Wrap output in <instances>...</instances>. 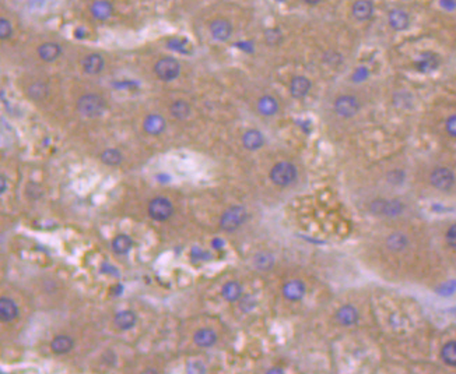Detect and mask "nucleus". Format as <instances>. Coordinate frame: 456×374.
<instances>
[{
    "mask_svg": "<svg viewBox=\"0 0 456 374\" xmlns=\"http://www.w3.org/2000/svg\"><path fill=\"white\" fill-rule=\"evenodd\" d=\"M105 99L98 94H86L79 98L76 108L80 112V115L86 117H97L101 116L105 110Z\"/></svg>",
    "mask_w": 456,
    "mask_h": 374,
    "instance_id": "f257e3e1",
    "label": "nucleus"
},
{
    "mask_svg": "<svg viewBox=\"0 0 456 374\" xmlns=\"http://www.w3.org/2000/svg\"><path fill=\"white\" fill-rule=\"evenodd\" d=\"M246 210L241 205H234L223 214L220 219V226L225 232H234L246 221Z\"/></svg>",
    "mask_w": 456,
    "mask_h": 374,
    "instance_id": "f03ea898",
    "label": "nucleus"
},
{
    "mask_svg": "<svg viewBox=\"0 0 456 374\" xmlns=\"http://www.w3.org/2000/svg\"><path fill=\"white\" fill-rule=\"evenodd\" d=\"M270 179L274 184L286 187L297 179V168L290 162H280L270 170Z\"/></svg>",
    "mask_w": 456,
    "mask_h": 374,
    "instance_id": "7ed1b4c3",
    "label": "nucleus"
},
{
    "mask_svg": "<svg viewBox=\"0 0 456 374\" xmlns=\"http://www.w3.org/2000/svg\"><path fill=\"white\" fill-rule=\"evenodd\" d=\"M154 71L160 80L172 81L178 78V75L181 73V66H179V61L174 57H163L156 63Z\"/></svg>",
    "mask_w": 456,
    "mask_h": 374,
    "instance_id": "20e7f679",
    "label": "nucleus"
},
{
    "mask_svg": "<svg viewBox=\"0 0 456 374\" xmlns=\"http://www.w3.org/2000/svg\"><path fill=\"white\" fill-rule=\"evenodd\" d=\"M172 214H174V207L168 198L157 197L151 200V203L149 204V215L154 221L164 222L170 219Z\"/></svg>",
    "mask_w": 456,
    "mask_h": 374,
    "instance_id": "39448f33",
    "label": "nucleus"
},
{
    "mask_svg": "<svg viewBox=\"0 0 456 374\" xmlns=\"http://www.w3.org/2000/svg\"><path fill=\"white\" fill-rule=\"evenodd\" d=\"M429 180L435 189L446 191L452 189V186L455 184V175L448 168H436L432 170Z\"/></svg>",
    "mask_w": 456,
    "mask_h": 374,
    "instance_id": "423d86ee",
    "label": "nucleus"
},
{
    "mask_svg": "<svg viewBox=\"0 0 456 374\" xmlns=\"http://www.w3.org/2000/svg\"><path fill=\"white\" fill-rule=\"evenodd\" d=\"M360 110L358 99L353 95H341L334 101V112L343 117H351Z\"/></svg>",
    "mask_w": 456,
    "mask_h": 374,
    "instance_id": "0eeeda50",
    "label": "nucleus"
},
{
    "mask_svg": "<svg viewBox=\"0 0 456 374\" xmlns=\"http://www.w3.org/2000/svg\"><path fill=\"white\" fill-rule=\"evenodd\" d=\"M403 204L399 200H375L371 204V211L374 214L396 217L403 211Z\"/></svg>",
    "mask_w": 456,
    "mask_h": 374,
    "instance_id": "6e6552de",
    "label": "nucleus"
},
{
    "mask_svg": "<svg viewBox=\"0 0 456 374\" xmlns=\"http://www.w3.org/2000/svg\"><path fill=\"white\" fill-rule=\"evenodd\" d=\"M210 34L214 39L220 42H224L230 39L232 35V25L231 22L224 18H217L210 22Z\"/></svg>",
    "mask_w": 456,
    "mask_h": 374,
    "instance_id": "1a4fd4ad",
    "label": "nucleus"
},
{
    "mask_svg": "<svg viewBox=\"0 0 456 374\" xmlns=\"http://www.w3.org/2000/svg\"><path fill=\"white\" fill-rule=\"evenodd\" d=\"M388 21L389 25L393 28L395 31H404V29H407L408 25H410V17H408V14L406 13L404 10H400V8L392 10L388 15Z\"/></svg>",
    "mask_w": 456,
    "mask_h": 374,
    "instance_id": "9d476101",
    "label": "nucleus"
},
{
    "mask_svg": "<svg viewBox=\"0 0 456 374\" xmlns=\"http://www.w3.org/2000/svg\"><path fill=\"white\" fill-rule=\"evenodd\" d=\"M19 317V307L9 298L0 299V320L3 323H12Z\"/></svg>",
    "mask_w": 456,
    "mask_h": 374,
    "instance_id": "9b49d317",
    "label": "nucleus"
},
{
    "mask_svg": "<svg viewBox=\"0 0 456 374\" xmlns=\"http://www.w3.org/2000/svg\"><path fill=\"white\" fill-rule=\"evenodd\" d=\"M309 89H311V81L306 77H302V75L294 77L290 82V94L297 99H301V98L308 95Z\"/></svg>",
    "mask_w": 456,
    "mask_h": 374,
    "instance_id": "f8f14e48",
    "label": "nucleus"
},
{
    "mask_svg": "<svg viewBox=\"0 0 456 374\" xmlns=\"http://www.w3.org/2000/svg\"><path fill=\"white\" fill-rule=\"evenodd\" d=\"M283 295H284L286 299L291 300V302L301 300L304 298V295H305V285L301 281H297V279L295 281H290L283 288Z\"/></svg>",
    "mask_w": 456,
    "mask_h": 374,
    "instance_id": "ddd939ff",
    "label": "nucleus"
},
{
    "mask_svg": "<svg viewBox=\"0 0 456 374\" xmlns=\"http://www.w3.org/2000/svg\"><path fill=\"white\" fill-rule=\"evenodd\" d=\"M351 11H353L354 18H357V20H369L374 14V4H372L371 0H357L353 4Z\"/></svg>",
    "mask_w": 456,
    "mask_h": 374,
    "instance_id": "4468645a",
    "label": "nucleus"
},
{
    "mask_svg": "<svg viewBox=\"0 0 456 374\" xmlns=\"http://www.w3.org/2000/svg\"><path fill=\"white\" fill-rule=\"evenodd\" d=\"M104 64H105V61H104V57H102L101 54L91 53L84 57V60H83V70L87 74H98V73L102 71Z\"/></svg>",
    "mask_w": 456,
    "mask_h": 374,
    "instance_id": "2eb2a0df",
    "label": "nucleus"
},
{
    "mask_svg": "<svg viewBox=\"0 0 456 374\" xmlns=\"http://www.w3.org/2000/svg\"><path fill=\"white\" fill-rule=\"evenodd\" d=\"M143 127L151 136H158L165 130V120H164L163 116L157 115V113L149 115L144 119Z\"/></svg>",
    "mask_w": 456,
    "mask_h": 374,
    "instance_id": "dca6fc26",
    "label": "nucleus"
},
{
    "mask_svg": "<svg viewBox=\"0 0 456 374\" xmlns=\"http://www.w3.org/2000/svg\"><path fill=\"white\" fill-rule=\"evenodd\" d=\"M195 344L200 348H210L217 342V334L210 328H200L193 335Z\"/></svg>",
    "mask_w": 456,
    "mask_h": 374,
    "instance_id": "f3484780",
    "label": "nucleus"
},
{
    "mask_svg": "<svg viewBox=\"0 0 456 374\" xmlns=\"http://www.w3.org/2000/svg\"><path fill=\"white\" fill-rule=\"evenodd\" d=\"M62 53V48L56 42H45L38 48V56L44 61H55Z\"/></svg>",
    "mask_w": 456,
    "mask_h": 374,
    "instance_id": "a211bd4d",
    "label": "nucleus"
},
{
    "mask_svg": "<svg viewBox=\"0 0 456 374\" xmlns=\"http://www.w3.org/2000/svg\"><path fill=\"white\" fill-rule=\"evenodd\" d=\"M336 319L340 323L341 326H353L358 320V312L354 306L351 305H346V306L340 307L336 313Z\"/></svg>",
    "mask_w": 456,
    "mask_h": 374,
    "instance_id": "6ab92c4d",
    "label": "nucleus"
},
{
    "mask_svg": "<svg viewBox=\"0 0 456 374\" xmlns=\"http://www.w3.org/2000/svg\"><path fill=\"white\" fill-rule=\"evenodd\" d=\"M73 347H75V342L68 335H58L51 342V349L56 355L68 354L73 349Z\"/></svg>",
    "mask_w": 456,
    "mask_h": 374,
    "instance_id": "aec40b11",
    "label": "nucleus"
},
{
    "mask_svg": "<svg viewBox=\"0 0 456 374\" xmlns=\"http://www.w3.org/2000/svg\"><path fill=\"white\" fill-rule=\"evenodd\" d=\"M114 7L108 0H97L91 4V14L97 20H107L112 15Z\"/></svg>",
    "mask_w": 456,
    "mask_h": 374,
    "instance_id": "412c9836",
    "label": "nucleus"
},
{
    "mask_svg": "<svg viewBox=\"0 0 456 374\" xmlns=\"http://www.w3.org/2000/svg\"><path fill=\"white\" fill-rule=\"evenodd\" d=\"M136 314L132 310H123L115 316V326L116 328L122 330V331H128L130 328H133L136 324Z\"/></svg>",
    "mask_w": 456,
    "mask_h": 374,
    "instance_id": "4be33fe9",
    "label": "nucleus"
},
{
    "mask_svg": "<svg viewBox=\"0 0 456 374\" xmlns=\"http://www.w3.org/2000/svg\"><path fill=\"white\" fill-rule=\"evenodd\" d=\"M242 143L245 145V148L251 151L259 150L263 143H265V138L263 134L259 131V130H248L244 137H242Z\"/></svg>",
    "mask_w": 456,
    "mask_h": 374,
    "instance_id": "5701e85b",
    "label": "nucleus"
},
{
    "mask_svg": "<svg viewBox=\"0 0 456 374\" xmlns=\"http://www.w3.org/2000/svg\"><path fill=\"white\" fill-rule=\"evenodd\" d=\"M167 45H168V48L171 50H174V52H177V53H182V54H191L193 52V48H192V43L186 38H182V36H174V38H170L168 42H167Z\"/></svg>",
    "mask_w": 456,
    "mask_h": 374,
    "instance_id": "b1692460",
    "label": "nucleus"
},
{
    "mask_svg": "<svg viewBox=\"0 0 456 374\" xmlns=\"http://www.w3.org/2000/svg\"><path fill=\"white\" fill-rule=\"evenodd\" d=\"M221 295L225 300L228 302H237L241 299L242 296V286L239 285L237 281H230L227 282L223 289H221Z\"/></svg>",
    "mask_w": 456,
    "mask_h": 374,
    "instance_id": "393cba45",
    "label": "nucleus"
},
{
    "mask_svg": "<svg viewBox=\"0 0 456 374\" xmlns=\"http://www.w3.org/2000/svg\"><path fill=\"white\" fill-rule=\"evenodd\" d=\"M258 110L263 116H273L279 110V103L273 96H262L258 102Z\"/></svg>",
    "mask_w": 456,
    "mask_h": 374,
    "instance_id": "a878e982",
    "label": "nucleus"
},
{
    "mask_svg": "<svg viewBox=\"0 0 456 374\" xmlns=\"http://www.w3.org/2000/svg\"><path fill=\"white\" fill-rule=\"evenodd\" d=\"M438 56L434 53H422L420 56V59L417 60V68L420 70V71H424V73H427V71H431V70H434V68L438 67Z\"/></svg>",
    "mask_w": 456,
    "mask_h": 374,
    "instance_id": "bb28decb",
    "label": "nucleus"
},
{
    "mask_svg": "<svg viewBox=\"0 0 456 374\" xmlns=\"http://www.w3.org/2000/svg\"><path fill=\"white\" fill-rule=\"evenodd\" d=\"M28 96L35 101V102H40V101H44L49 94V88L48 85L45 84V82H34L33 85H30L28 87L27 91Z\"/></svg>",
    "mask_w": 456,
    "mask_h": 374,
    "instance_id": "cd10ccee",
    "label": "nucleus"
},
{
    "mask_svg": "<svg viewBox=\"0 0 456 374\" xmlns=\"http://www.w3.org/2000/svg\"><path fill=\"white\" fill-rule=\"evenodd\" d=\"M133 246V240L128 235H119L112 240V250L116 254H128Z\"/></svg>",
    "mask_w": 456,
    "mask_h": 374,
    "instance_id": "c85d7f7f",
    "label": "nucleus"
},
{
    "mask_svg": "<svg viewBox=\"0 0 456 374\" xmlns=\"http://www.w3.org/2000/svg\"><path fill=\"white\" fill-rule=\"evenodd\" d=\"M253 266L260 271H269L274 266V257L270 253L260 252L253 257Z\"/></svg>",
    "mask_w": 456,
    "mask_h": 374,
    "instance_id": "c756f323",
    "label": "nucleus"
},
{
    "mask_svg": "<svg viewBox=\"0 0 456 374\" xmlns=\"http://www.w3.org/2000/svg\"><path fill=\"white\" fill-rule=\"evenodd\" d=\"M171 115L174 116L175 119H186L188 116L191 115V106L188 105V102L185 101H175V102L171 105Z\"/></svg>",
    "mask_w": 456,
    "mask_h": 374,
    "instance_id": "7c9ffc66",
    "label": "nucleus"
},
{
    "mask_svg": "<svg viewBox=\"0 0 456 374\" xmlns=\"http://www.w3.org/2000/svg\"><path fill=\"white\" fill-rule=\"evenodd\" d=\"M441 358L448 366H456V341H450L443 345Z\"/></svg>",
    "mask_w": 456,
    "mask_h": 374,
    "instance_id": "2f4dec72",
    "label": "nucleus"
},
{
    "mask_svg": "<svg viewBox=\"0 0 456 374\" xmlns=\"http://www.w3.org/2000/svg\"><path fill=\"white\" fill-rule=\"evenodd\" d=\"M386 243H388V247L390 250L400 252L407 246V238L403 233H392L386 240Z\"/></svg>",
    "mask_w": 456,
    "mask_h": 374,
    "instance_id": "473e14b6",
    "label": "nucleus"
},
{
    "mask_svg": "<svg viewBox=\"0 0 456 374\" xmlns=\"http://www.w3.org/2000/svg\"><path fill=\"white\" fill-rule=\"evenodd\" d=\"M101 159L102 162L105 163V165H109V166H116V165H119V163L122 162V154L119 152L118 150H114V148H109V150H105L101 154Z\"/></svg>",
    "mask_w": 456,
    "mask_h": 374,
    "instance_id": "72a5a7b5",
    "label": "nucleus"
},
{
    "mask_svg": "<svg viewBox=\"0 0 456 374\" xmlns=\"http://www.w3.org/2000/svg\"><path fill=\"white\" fill-rule=\"evenodd\" d=\"M265 39L266 42L270 45V46H276V45H279L280 42L283 41V35H281V31L277 29V28H270V29H267L265 32Z\"/></svg>",
    "mask_w": 456,
    "mask_h": 374,
    "instance_id": "f704fd0d",
    "label": "nucleus"
},
{
    "mask_svg": "<svg viewBox=\"0 0 456 374\" xmlns=\"http://www.w3.org/2000/svg\"><path fill=\"white\" fill-rule=\"evenodd\" d=\"M13 34V27L7 18H0V38L9 39Z\"/></svg>",
    "mask_w": 456,
    "mask_h": 374,
    "instance_id": "c9c22d12",
    "label": "nucleus"
},
{
    "mask_svg": "<svg viewBox=\"0 0 456 374\" xmlns=\"http://www.w3.org/2000/svg\"><path fill=\"white\" fill-rule=\"evenodd\" d=\"M255 307H256V299L252 298V296H249V295L244 296V298L241 299V302H239V309H241L242 312H245V313L253 310Z\"/></svg>",
    "mask_w": 456,
    "mask_h": 374,
    "instance_id": "e433bc0d",
    "label": "nucleus"
},
{
    "mask_svg": "<svg viewBox=\"0 0 456 374\" xmlns=\"http://www.w3.org/2000/svg\"><path fill=\"white\" fill-rule=\"evenodd\" d=\"M436 292L439 293V295H442V296H448V295H452V293L456 292V281H449V282H446V284H443L438 288V291Z\"/></svg>",
    "mask_w": 456,
    "mask_h": 374,
    "instance_id": "4c0bfd02",
    "label": "nucleus"
},
{
    "mask_svg": "<svg viewBox=\"0 0 456 374\" xmlns=\"http://www.w3.org/2000/svg\"><path fill=\"white\" fill-rule=\"evenodd\" d=\"M188 373H206V366H204L202 362L199 361H191L188 362V369H186Z\"/></svg>",
    "mask_w": 456,
    "mask_h": 374,
    "instance_id": "58836bf2",
    "label": "nucleus"
},
{
    "mask_svg": "<svg viewBox=\"0 0 456 374\" xmlns=\"http://www.w3.org/2000/svg\"><path fill=\"white\" fill-rule=\"evenodd\" d=\"M446 242L450 247L456 249V224L452 225L448 232H446Z\"/></svg>",
    "mask_w": 456,
    "mask_h": 374,
    "instance_id": "ea45409f",
    "label": "nucleus"
},
{
    "mask_svg": "<svg viewBox=\"0 0 456 374\" xmlns=\"http://www.w3.org/2000/svg\"><path fill=\"white\" fill-rule=\"evenodd\" d=\"M446 131H448V134L452 137H455L456 138V115H452L446 120Z\"/></svg>",
    "mask_w": 456,
    "mask_h": 374,
    "instance_id": "a19ab883",
    "label": "nucleus"
},
{
    "mask_svg": "<svg viewBox=\"0 0 456 374\" xmlns=\"http://www.w3.org/2000/svg\"><path fill=\"white\" fill-rule=\"evenodd\" d=\"M0 180H2V187H0V191H2V193H5V191H6V189H7L6 176H5V175H2V179H0Z\"/></svg>",
    "mask_w": 456,
    "mask_h": 374,
    "instance_id": "79ce46f5",
    "label": "nucleus"
},
{
    "mask_svg": "<svg viewBox=\"0 0 456 374\" xmlns=\"http://www.w3.org/2000/svg\"><path fill=\"white\" fill-rule=\"evenodd\" d=\"M322 0H305L306 4H311V6H315V4H319Z\"/></svg>",
    "mask_w": 456,
    "mask_h": 374,
    "instance_id": "37998d69",
    "label": "nucleus"
},
{
    "mask_svg": "<svg viewBox=\"0 0 456 374\" xmlns=\"http://www.w3.org/2000/svg\"><path fill=\"white\" fill-rule=\"evenodd\" d=\"M267 373H283V372H281V370H280V369H277V370H276V369H274V370H269V372H267Z\"/></svg>",
    "mask_w": 456,
    "mask_h": 374,
    "instance_id": "c03bdc74",
    "label": "nucleus"
}]
</instances>
